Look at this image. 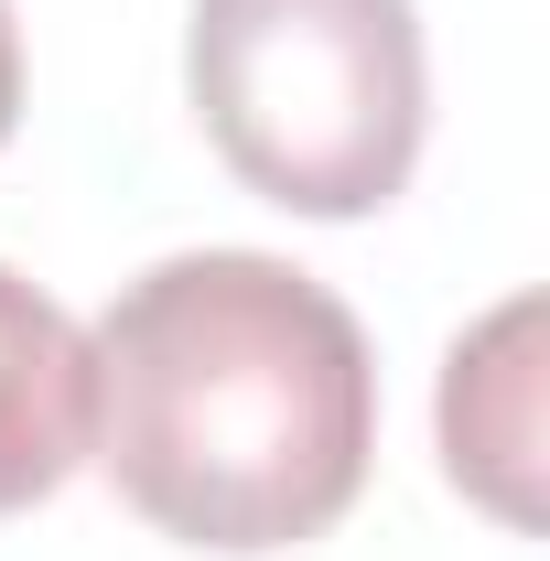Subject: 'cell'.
<instances>
[{"mask_svg":"<svg viewBox=\"0 0 550 561\" xmlns=\"http://www.w3.org/2000/svg\"><path fill=\"white\" fill-rule=\"evenodd\" d=\"M98 432V367L66 302H44L22 271H0V518L55 496L87 465Z\"/></svg>","mask_w":550,"mask_h":561,"instance_id":"3957f363","label":"cell"},{"mask_svg":"<svg viewBox=\"0 0 550 561\" xmlns=\"http://www.w3.org/2000/svg\"><path fill=\"white\" fill-rule=\"evenodd\" d=\"M529 324L540 302H507L475 346H454V378H443V454H454V486H475L496 518H529Z\"/></svg>","mask_w":550,"mask_h":561,"instance_id":"277c9868","label":"cell"},{"mask_svg":"<svg viewBox=\"0 0 550 561\" xmlns=\"http://www.w3.org/2000/svg\"><path fill=\"white\" fill-rule=\"evenodd\" d=\"M98 367V465L162 540L195 551H291L324 540L378 454L367 335L313 271L271 249H195L140 271Z\"/></svg>","mask_w":550,"mask_h":561,"instance_id":"6da1fadb","label":"cell"},{"mask_svg":"<svg viewBox=\"0 0 550 561\" xmlns=\"http://www.w3.org/2000/svg\"><path fill=\"white\" fill-rule=\"evenodd\" d=\"M22 119V33H11V0H0V140Z\"/></svg>","mask_w":550,"mask_h":561,"instance_id":"5b68a950","label":"cell"},{"mask_svg":"<svg viewBox=\"0 0 550 561\" xmlns=\"http://www.w3.org/2000/svg\"><path fill=\"white\" fill-rule=\"evenodd\" d=\"M184 76L216 162L291 216H378L421 162L411 0H195Z\"/></svg>","mask_w":550,"mask_h":561,"instance_id":"7a4b0ae2","label":"cell"}]
</instances>
